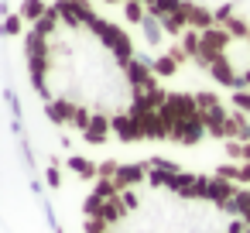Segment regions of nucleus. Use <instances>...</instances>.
<instances>
[{
  "mask_svg": "<svg viewBox=\"0 0 250 233\" xmlns=\"http://www.w3.org/2000/svg\"><path fill=\"white\" fill-rule=\"evenodd\" d=\"M14 38L42 113L89 148H223L250 165V113L175 79L106 0H18Z\"/></svg>",
  "mask_w": 250,
  "mask_h": 233,
  "instance_id": "nucleus-1",
  "label": "nucleus"
},
{
  "mask_svg": "<svg viewBox=\"0 0 250 233\" xmlns=\"http://www.w3.org/2000/svg\"><path fill=\"white\" fill-rule=\"evenodd\" d=\"M79 223L83 233H250V165H89Z\"/></svg>",
  "mask_w": 250,
  "mask_h": 233,
  "instance_id": "nucleus-2",
  "label": "nucleus"
}]
</instances>
